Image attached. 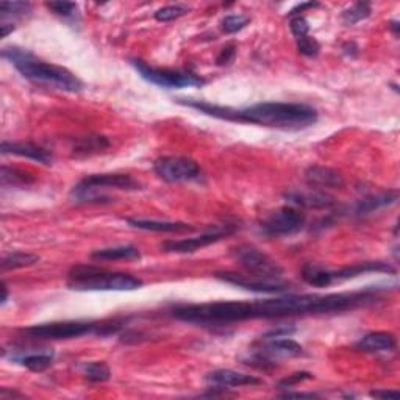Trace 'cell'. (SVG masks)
Masks as SVG:
<instances>
[{"instance_id": "6da1fadb", "label": "cell", "mask_w": 400, "mask_h": 400, "mask_svg": "<svg viewBox=\"0 0 400 400\" xmlns=\"http://www.w3.org/2000/svg\"><path fill=\"white\" fill-rule=\"evenodd\" d=\"M383 288H366L333 294H288L255 302H211V304L174 305L169 314L177 321L200 327H227L255 319H283L319 316L353 311L380 300Z\"/></svg>"}, {"instance_id": "7a4b0ae2", "label": "cell", "mask_w": 400, "mask_h": 400, "mask_svg": "<svg viewBox=\"0 0 400 400\" xmlns=\"http://www.w3.org/2000/svg\"><path fill=\"white\" fill-rule=\"evenodd\" d=\"M174 100L183 107L192 108V110H197L211 118L221 119V121L254 124L285 131L305 130L316 124L319 119L316 108L305 104H293V102H261V104L245 108H232L194 99Z\"/></svg>"}, {"instance_id": "3957f363", "label": "cell", "mask_w": 400, "mask_h": 400, "mask_svg": "<svg viewBox=\"0 0 400 400\" xmlns=\"http://www.w3.org/2000/svg\"><path fill=\"white\" fill-rule=\"evenodd\" d=\"M2 58L10 61L22 77L35 85L66 91V93H80L85 88L82 80L69 69L38 58L30 50L18 45L3 47Z\"/></svg>"}, {"instance_id": "277c9868", "label": "cell", "mask_w": 400, "mask_h": 400, "mask_svg": "<svg viewBox=\"0 0 400 400\" xmlns=\"http://www.w3.org/2000/svg\"><path fill=\"white\" fill-rule=\"evenodd\" d=\"M142 280L125 272H113L97 266L77 265L67 274V287L74 291H135Z\"/></svg>"}, {"instance_id": "5b68a950", "label": "cell", "mask_w": 400, "mask_h": 400, "mask_svg": "<svg viewBox=\"0 0 400 400\" xmlns=\"http://www.w3.org/2000/svg\"><path fill=\"white\" fill-rule=\"evenodd\" d=\"M124 319H113V321H60L36 324L27 327L22 331L33 340H72L87 335L110 336L116 335L124 327Z\"/></svg>"}, {"instance_id": "8992f818", "label": "cell", "mask_w": 400, "mask_h": 400, "mask_svg": "<svg viewBox=\"0 0 400 400\" xmlns=\"http://www.w3.org/2000/svg\"><path fill=\"white\" fill-rule=\"evenodd\" d=\"M136 191L141 183L129 174H94L80 180L72 188L71 197L77 203H104L110 202L107 191Z\"/></svg>"}, {"instance_id": "52a82bcc", "label": "cell", "mask_w": 400, "mask_h": 400, "mask_svg": "<svg viewBox=\"0 0 400 400\" xmlns=\"http://www.w3.org/2000/svg\"><path fill=\"white\" fill-rule=\"evenodd\" d=\"M130 65L146 82L157 85L164 89H181V88H200L207 85V80L197 76L191 69H166L147 65L142 60H130Z\"/></svg>"}, {"instance_id": "ba28073f", "label": "cell", "mask_w": 400, "mask_h": 400, "mask_svg": "<svg viewBox=\"0 0 400 400\" xmlns=\"http://www.w3.org/2000/svg\"><path fill=\"white\" fill-rule=\"evenodd\" d=\"M214 277L225 282L233 287L254 291V293L263 294H287L293 291V285L285 282L283 278H269V277H260L252 276V274H241L233 271H221L216 272Z\"/></svg>"}, {"instance_id": "9c48e42d", "label": "cell", "mask_w": 400, "mask_h": 400, "mask_svg": "<svg viewBox=\"0 0 400 400\" xmlns=\"http://www.w3.org/2000/svg\"><path fill=\"white\" fill-rule=\"evenodd\" d=\"M233 256L247 274L269 278H283L282 266L254 245H238L236 249H233Z\"/></svg>"}, {"instance_id": "30bf717a", "label": "cell", "mask_w": 400, "mask_h": 400, "mask_svg": "<svg viewBox=\"0 0 400 400\" xmlns=\"http://www.w3.org/2000/svg\"><path fill=\"white\" fill-rule=\"evenodd\" d=\"M307 216L305 213L293 207V205H288V207H283L277 211H274L272 214L267 216V218L261 222V233L266 236H287V235H294V233L300 232L302 228L305 227Z\"/></svg>"}, {"instance_id": "8fae6325", "label": "cell", "mask_w": 400, "mask_h": 400, "mask_svg": "<svg viewBox=\"0 0 400 400\" xmlns=\"http://www.w3.org/2000/svg\"><path fill=\"white\" fill-rule=\"evenodd\" d=\"M153 170L159 179L168 183L199 180L202 175L200 166L186 157H162L153 163Z\"/></svg>"}, {"instance_id": "7c38bea8", "label": "cell", "mask_w": 400, "mask_h": 400, "mask_svg": "<svg viewBox=\"0 0 400 400\" xmlns=\"http://www.w3.org/2000/svg\"><path fill=\"white\" fill-rule=\"evenodd\" d=\"M238 225L233 224H224V225H214L210 230L200 233L199 236L194 238H185V239H177V241H166L162 244V249L164 252L170 254H192L197 252L199 249L207 247L214 243L221 241L227 236L233 235L236 232Z\"/></svg>"}, {"instance_id": "4fadbf2b", "label": "cell", "mask_w": 400, "mask_h": 400, "mask_svg": "<svg viewBox=\"0 0 400 400\" xmlns=\"http://www.w3.org/2000/svg\"><path fill=\"white\" fill-rule=\"evenodd\" d=\"M3 155H16L22 158L33 159V162L43 164H52L54 153L43 146L32 141H3L2 142Z\"/></svg>"}, {"instance_id": "5bb4252c", "label": "cell", "mask_w": 400, "mask_h": 400, "mask_svg": "<svg viewBox=\"0 0 400 400\" xmlns=\"http://www.w3.org/2000/svg\"><path fill=\"white\" fill-rule=\"evenodd\" d=\"M370 272L392 274V276H396L397 269L386 261H363V263H355V265L342 267V269H340V271L330 269L333 283L346 282V280L357 278L359 276H364V274H370Z\"/></svg>"}, {"instance_id": "9a60e30c", "label": "cell", "mask_w": 400, "mask_h": 400, "mask_svg": "<svg viewBox=\"0 0 400 400\" xmlns=\"http://www.w3.org/2000/svg\"><path fill=\"white\" fill-rule=\"evenodd\" d=\"M307 185L314 190H341L344 188L346 180L338 170L324 168V166H311L305 173Z\"/></svg>"}, {"instance_id": "2e32d148", "label": "cell", "mask_w": 400, "mask_h": 400, "mask_svg": "<svg viewBox=\"0 0 400 400\" xmlns=\"http://www.w3.org/2000/svg\"><path fill=\"white\" fill-rule=\"evenodd\" d=\"M285 199L293 207H304V208H314V210H324L331 208L336 203L335 199L330 196L329 192L314 190V188L308 186L307 191H289L285 194Z\"/></svg>"}, {"instance_id": "e0dca14e", "label": "cell", "mask_w": 400, "mask_h": 400, "mask_svg": "<svg viewBox=\"0 0 400 400\" xmlns=\"http://www.w3.org/2000/svg\"><path fill=\"white\" fill-rule=\"evenodd\" d=\"M207 381L213 388H239V386H256L263 380L255 375L236 373L232 369H218L207 375Z\"/></svg>"}, {"instance_id": "ac0fdd59", "label": "cell", "mask_w": 400, "mask_h": 400, "mask_svg": "<svg viewBox=\"0 0 400 400\" xmlns=\"http://www.w3.org/2000/svg\"><path fill=\"white\" fill-rule=\"evenodd\" d=\"M397 340L396 336L390 331H370L364 335L362 340L357 342L358 351L368 353H379V352H391L396 348Z\"/></svg>"}, {"instance_id": "d6986e66", "label": "cell", "mask_w": 400, "mask_h": 400, "mask_svg": "<svg viewBox=\"0 0 400 400\" xmlns=\"http://www.w3.org/2000/svg\"><path fill=\"white\" fill-rule=\"evenodd\" d=\"M129 225L140 228L147 232H159V233H183L192 232L194 227L186 222H173V221H157V219H127Z\"/></svg>"}, {"instance_id": "ffe728a7", "label": "cell", "mask_w": 400, "mask_h": 400, "mask_svg": "<svg viewBox=\"0 0 400 400\" xmlns=\"http://www.w3.org/2000/svg\"><path fill=\"white\" fill-rule=\"evenodd\" d=\"M91 258L99 261H118V260H140L141 254L138 247L131 244L116 245V247H105L94 250L91 254Z\"/></svg>"}, {"instance_id": "44dd1931", "label": "cell", "mask_w": 400, "mask_h": 400, "mask_svg": "<svg viewBox=\"0 0 400 400\" xmlns=\"http://www.w3.org/2000/svg\"><path fill=\"white\" fill-rule=\"evenodd\" d=\"M397 200H399V192L396 190L377 194V196H368L362 200H358V203L355 205V213L358 216L369 214L375 210L386 207V205L396 203Z\"/></svg>"}, {"instance_id": "7402d4cb", "label": "cell", "mask_w": 400, "mask_h": 400, "mask_svg": "<svg viewBox=\"0 0 400 400\" xmlns=\"http://www.w3.org/2000/svg\"><path fill=\"white\" fill-rule=\"evenodd\" d=\"M11 359L19 363L24 368L33 370V373H44L54 363L52 352H41V353H18V355H11Z\"/></svg>"}, {"instance_id": "603a6c76", "label": "cell", "mask_w": 400, "mask_h": 400, "mask_svg": "<svg viewBox=\"0 0 400 400\" xmlns=\"http://www.w3.org/2000/svg\"><path fill=\"white\" fill-rule=\"evenodd\" d=\"M32 14V3L28 2H2L0 3V19L3 24L16 25V22Z\"/></svg>"}, {"instance_id": "cb8c5ba5", "label": "cell", "mask_w": 400, "mask_h": 400, "mask_svg": "<svg viewBox=\"0 0 400 400\" xmlns=\"http://www.w3.org/2000/svg\"><path fill=\"white\" fill-rule=\"evenodd\" d=\"M110 147V141L105 136H85V138H80L76 146H74V155L76 157H89L96 155L105 148Z\"/></svg>"}, {"instance_id": "d4e9b609", "label": "cell", "mask_w": 400, "mask_h": 400, "mask_svg": "<svg viewBox=\"0 0 400 400\" xmlns=\"http://www.w3.org/2000/svg\"><path fill=\"white\" fill-rule=\"evenodd\" d=\"M302 280L314 288H327L333 285L330 269L316 265H305L302 269Z\"/></svg>"}, {"instance_id": "484cf974", "label": "cell", "mask_w": 400, "mask_h": 400, "mask_svg": "<svg viewBox=\"0 0 400 400\" xmlns=\"http://www.w3.org/2000/svg\"><path fill=\"white\" fill-rule=\"evenodd\" d=\"M39 261V256L35 254H28V252H13L8 254L7 256H3L2 260V271H14V269H22V267H28L36 265Z\"/></svg>"}, {"instance_id": "4316f807", "label": "cell", "mask_w": 400, "mask_h": 400, "mask_svg": "<svg viewBox=\"0 0 400 400\" xmlns=\"http://www.w3.org/2000/svg\"><path fill=\"white\" fill-rule=\"evenodd\" d=\"M370 13H373L370 3L357 2V3H353L351 8L342 11L341 18L346 25H355V24H358V22H362L363 19L369 18Z\"/></svg>"}, {"instance_id": "83f0119b", "label": "cell", "mask_w": 400, "mask_h": 400, "mask_svg": "<svg viewBox=\"0 0 400 400\" xmlns=\"http://www.w3.org/2000/svg\"><path fill=\"white\" fill-rule=\"evenodd\" d=\"M83 375L93 383H104L111 379V370L104 362H89L83 364Z\"/></svg>"}, {"instance_id": "f1b7e54d", "label": "cell", "mask_w": 400, "mask_h": 400, "mask_svg": "<svg viewBox=\"0 0 400 400\" xmlns=\"http://www.w3.org/2000/svg\"><path fill=\"white\" fill-rule=\"evenodd\" d=\"M0 179H2V188L24 186L33 181V177H30V174L22 173L19 169L7 168V166H2V175H0Z\"/></svg>"}, {"instance_id": "f546056e", "label": "cell", "mask_w": 400, "mask_h": 400, "mask_svg": "<svg viewBox=\"0 0 400 400\" xmlns=\"http://www.w3.org/2000/svg\"><path fill=\"white\" fill-rule=\"evenodd\" d=\"M190 7H186V5H168V7H163L155 11V19L158 22H170V21H175L181 18V16H185L190 13Z\"/></svg>"}, {"instance_id": "4dcf8cb0", "label": "cell", "mask_w": 400, "mask_h": 400, "mask_svg": "<svg viewBox=\"0 0 400 400\" xmlns=\"http://www.w3.org/2000/svg\"><path fill=\"white\" fill-rule=\"evenodd\" d=\"M45 7L63 19H74L78 14V5L74 2H47Z\"/></svg>"}, {"instance_id": "1f68e13d", "label": "cell", "mask_w": 400, "mask_h": 400, "mask_svg": "<svg viewBox=\"0 0 400 400\" xmlns=\"http://www.w3.org/2000/svg\"><path fill=\"white\" fill-rule=\"evenodd\" d=\"M250 22V18L245 14H230V16H225L224 19H222L221 25H222V30L228 35H232V33H238L241 32L243 28L247 25Z\"/></svg>"}, {"instance_id": "d6a6232c", "label": "cell", "mask_w": 400, "mask_h": 400, "mask_svg": "<svg viewBox=\"0 0 400 400\" xmlns=\"http://www.w3.org/2000/svg\"><path fill=\"white\" fill-rule=\"evenodd\" d=\"M296 44H297V50H299V54L304 56H316L319 54V50H321V44L318 43V39L310 35L300 39H296Z\"/></svg>"}, {"instance_id": "836d02e7", "label": "cell", "mask_w": 400, "mask_h": 400, "mask_svg": "<svg viewBox=\"0 0 400 400\" xmlns=\"http://www.w3.org/2000/svg\"><path fill=\"white\" fill-rule=\"evenodd\" d=\"M289 30L293 33L294 39H300L310 35V25H308V21L304 16H291Z\"/></svg>"}, {"instance_id": "e575fe53", "label": "cell", "mask_w": 400, "mask_h": 400, "mask_svg": "<svg viewBox=\"0 0 400 400\" xmlns=\"http://www.w3.org/2000/svg\"><path fill=\"white\" fill-rule=\"evenodd\" d=\"M313 379V375L310 373H296L293 375H288L287 379L278 381V388H283V390H288V388H293L296 385H299L300 381L310 380Z\"/></svg>"}, {"instance_id": "d590c367", "label": "cell", "mask_w": 400, "mask_h": 400, "mask_svg": "<svg viewBox=\"0 0 400 400\" xmlns=\"http://www.w3.org/2000/svg\"><path fill=\"white\" fill-rule=\"evenodd\" d=\"M236 55V47L235 44H228L225 45L224 49L221 50V54L218 55V58H216V63H218V66H225V65H230L235 58Z\"/></svg>"}, {"instance_id": "8d00e7d4", "label": "cell", "mask_w": 400, "mask_h": 400, "mask_svg": "<svg viewBox=\"0 0 400 400\" xmlns=\"http://www.w3.org/2000/svg\"><path fill=\"white\" fill-rule=\"evenodd\" d=\"M293 333H296V327L293 325H280V327L267 331L263 338H283V336H291Z\"/></svg>"}, {"instance_id": "74e56055", "label": "cell", "mask_w": 400, "mask_h": 400, "mask_svg": "<svg viewBox=\"0 0 400 400\" xmlns=\"http://www.w3.org/2000/svg\"><path fill=\"white\" fill-rule=\"evenodd\" d=\"M370 397L375 399H399L400 392L399 391H392V390H375L370 391Z\"/></svg>"}, {"instance_id": "f35d334b", "label": "cell", "mask_w": 400, "mask_h": 400, "mask_svg": "<svg viewBox=\"0 0 400 400\" xmlns=\"http://www.w3.org/2000/svg\"><path fill=\"white\" fill-rule=\"evenodd\" d=\"M318 7H321V3H318V2H307V3H300V5H297L296 8H293L289 11V18L291 16H302V13H304L305 10H310V8H318Z\"/></svg>"}, {"instance_id": "ab89813d", "label": "cell", "mask_w": 400, "mask_h": 400, "mask_svg": "<svg viewBox=\"0 0 400 400\" xmlns=\"http://www.w3.org/2000/svg\"><path fill=\"white\" fill-rule=\"evenodd\" d=\"M342 54L351 56V58H355L359 54V47L355 43H346L342 44Z\"/></svg>"}, {"instance_id": "60d3db41", "label": "cell", "mask_w": 400, "mask_h": 400, "mask_svg": "<svg viewBox=\"0 0 400 400\" xmlns=\"http://www.w3.org/2000/svg\"><path fill=\"white\" fill-rule=\"evenodd\" d=\"M282 397H297V399H314V397H319L318 394L314 392H291L287 391L285 394H282Z\"/></svg>"}, {"instance_id": "b9f144b4", "label": "cell", "mask_w": 400, "mask_h": 400, "mask_svg": "<svg viewBox=\"0 0 400 400\" xmlns=\"http://www.w3.org/2000/svg\"><path fill=\"white\" fill-rule=\"evenodd\" d=\"M0 397L2 399H14V397H25V396L18 391H10L8 388H3L2 392H0Z\"/></svg>"}, {"instance_id": "7bdbcfd3", "label": "cell", "mask_w": 400, "mask_h": 400, "mask_svg": "<svg viewBox=\"0 0 400 400\" xmlns=\"http://www.w3.org/2000/svg\"><path fill=\"white\" fill-rule=\"evenodd\" d=\"M0 30H2V38H7L11 32L16 30V25L3 24V22H0Z\"/></svg>"}, {"instance_id": "ee69618b", "label": "cell", "mask_w": 400, "mask_h": 400, "mask_svg": "<svg viewBox=\"0 0 400 400\" xmlns=\"http://www.w3.org/2000/svg\"><path fill=\"white\" fill-rule=\"evenodd\" d=\"M2 291H3V296H2V305L7 304V300H8V287H7V283L2 282Z\"/></svg>"}, {"instance_id": "f6af8a7d", "label": "cell", "mask_w": 400, "mask_h": 400, "mask_svg": "<svg viewBox=\"0 0 400 400\" xmlns=\"http://www.w3.org/2000/svg\"><path fill=\"white\" fill-rule=\"evenodd\" d=\"M390 28H391V30L394 32V35L397 36V30H399V22H396V21L391 22V24H390Z\"/></svg>"}]
</instances>
